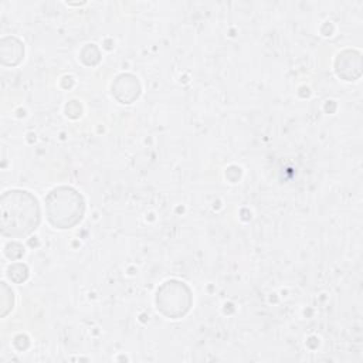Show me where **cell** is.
Segmentation results:
<instances>
[{
	"label": "cell",
	"mask_w": 363,
	"mask_h": 363,
	"mask_svg": "<svg viewBox=\"0 0 363 363\" xmlns=\"http://www.w3.org/2000/svg\"><path fill=\"white\" fill-rule=\"evenodd\" d=\"M1 233L10 238L31 234L40 223V207L33 194L23 190H10L1 196Z\"/></svg>",
	"instance_id": "1"
},
{
	"label": "cell",
	"mask_w": 363,
	"mask_h": 363,
	"mask_svg": "<svg viewBox=\"0 0 363 363\" xmlns=\"http://www.w3.org/2000/svg\"><path fill=\"white\" fill-rule=\"evenodd\" d=\"M9 277L16 281V282H21L27 278V268L26 265H21V264H16L13 267L9 268Z\"/></svg>",
	"instance_id": "4"
},
{
	"label": "cell",
	"mask_w": 363,
	"mask_h": 363,
	"mask_svg": "<svg viewBox=\"0 0 363 363\" xmlns=\"http://www.w3.org/2000/svg\"><path fill=\"white\" fill-rule=\"evenodd\" d=\"M163 288L172 295V298L167 296L163 292H157V305H159V308H162L166 303H169V306L163 311L167 316L176 318V316L183 315L189 309V306H190L189 289L183 284L176 282V281L166 282L163 285Z\"/></svg>",
	"instance_id": "3"
},
{
	"label": "cell",
	"mask_w": 363,
	"mask_h": 363,
	"mask_svg": "<svg viewBox=\"0 0 363 363\" xmlns=\"http://www.w3.org/2000/svg\"><path fill=\"white\" fill-rule=\"evenodd\" d=\"M47 214L58 228L74 227L82 218L84 200L74 189L58 187L47 197Z\"/></svg>",
	"instance_id": "2"
}]
</instances>
